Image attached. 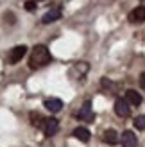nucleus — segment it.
Wrapping results in <instances>:
<instances>
[{"mask_svg": "<svg viewBox=\"0 0 145 147\" xmlns=\"http://www.w3.org/2000/svg\"><path fill=\"white\" fill-rule=\"evenodd\" d=\"M50 61H52V56H50L48 49L45 45H36L32 49L31 57H29V67L32 70H36V68H41L45 65H48Z\"/></svg>", "mask_w": 145, "mask_h": 147, "instance_id": "nucleus-1", "label": "nucleus"}, {"mask_svg": "<svg viewBox=\"0 0 145 147\" xmlns=\"http://www.w3.org/2000/svg\"><path fill=\"white\" fill-rule=\"evenodd\" d=\"M27 52V47L25 45H16V47H13L9 50V54H7V63L9 65H16L18 61H21V57L25 56Z\"/></svg>", "mask_w": 145, "mask_h": 147, "instance_id": "nucleus-2", "label": "nucleus"}, {"mask_svg": "<svg viewBox=\"0 0 145 147\" xmlns=\"http://www.w3.org/2000/svg\"><path fill=\"white\" fill-rule=\"evenodd\" d=\"M115 113L122 119H127L129 115H131V106H129V102L126 99H117L115 100Z\"/></svg>", "mask_w": 145, "mask_h": 147, "instance_id": "nucleus-3", "label": "nucleus"}, {"mask_svg": "<svg viewBox=\"0 0 145 147\" xmlns=\"http://www.w3.org/2000/svg\"><path fill=\"white\" fill-rule=\"evenodd\" d=\"M77 119H79V120H84V122H93L95 115H93V111H91V104H90V100H86L84 104H83V108L79 109Z\"/></svg>", "mask_w": 145, "mask_h": 147, "instance_id": "nucleus-4", "label": "nucleus"}, {"mask_svg": "<svg viewBox=\"0 0 145 147\" xmlns=\"http://www.w3.org/2000/svg\"><path fill=\"white\" fill-rule=\"evenodd\" d=\"M43 131H45L47 136H54L57 131H59V122H57V119H54V117H48V119H45Z\"/></svg>", "mask_w": 145, "mask_h": 147, "instance_id": "nucleus-5", "label": "nucleus"}, {"mask_svg": "<svg viewBox=\"0 0 145 147\" xmlns=\"http://www.w3.org/2000/svg\"><path fill=\"white\" fill-rule=\"evenodd\" d=\"M129 22L131 24H142L145 22V5H138L136 9L129 13Z\"/></svg>", "mask_w": 145, "mask_h": 147, "instance_id": "nucleus-6", "label": "nucleus"}, {"mask_svg": "<svg viewBox=\"0 0 145 147\" xmlns=\"http://www.w3.org/2000/svg\"><path fill=\"white\" fill-rule=\"evenodd\" d=\"M122 147H136L138 145V138H136V135L133 133V131H124L122 133Z\"/></svg>", "mask_w": 145, "mask_h": 147, "instance_id": "nucleus-7", "label": "nucleus"}, {"mask_svg": "<svg viewBox=\"0 0 145 147\" xmlns=\"http://www.w3.org/2000/svg\"><path fill=\"white\" fill-rule=\"evenodd\" d=\"M126 100H127L131 106H140L143 99H142V95L136 92V90H127V92H126Z\"/></svg>", "mask_w": 145, "mask_h": 147, "instance_id": "nucleus-8", "label": "nucleus"}, {"mask_svg": "<svg viewBox=\"0 0 145 147\" xmlns=\"http://www.w3.org/2000/svg\"><path fill=\"white\" fill-rule=\"evenodd\" d=\"M59 18H61V9H59V7H56V9H50L48 13L43 14L41 22H43V24H52V22L59 20Z\"/></svg>", "mask_w": 145, "mask_h": 147, "instance_id": "nucleus-9", "label": "nucleus"}, {"mask_svg": "<svg viewBox=\"0 0 145 147\" xmlns=\"http://www.w3.org/2000/svg\"><path fill=\"white\" fill-rule=\"evenodd\" d=\"M45 108L50 113H57V111H61L63 102H61V99H47L45 100Z\"/></svg>", "mask_w": 145, "mask_h": 147, "instance_id": "nucleus-10", "label": "nucleus"}, {"mask_svg": "<svg viewBox=\"0 0 145 147\" xmlns=\"http://www.w3.org/2000/svg\"><path fill=\"white\" fill-rule=\"evenodd\" d=\"M102 138H104V142H106V144H109V145L118 144V140H120V138H118V133H117L115 129H106Z\"/></svg>", "mask_w": 145, "mask_h": 147, "instance_id": "nucleus-11", "label": "nucleus"}, {"mask_svg": "<svg viewBox=\"0 0 145 147\" xmlns=\"http://www.w3.org/2000/svg\"><path fill=\"white\" fill-rule=\"evenodd\" d=\"M72 135H74L77 140H81V142H88L90 140V131L86 127H77V129H74Z\"/></svg>", "mask_w": 145, "mask_h": 147, "instance_id": "nucleus-12", "label": "nucleus"}, {"mask_svg": "<svg viewBox=\"0 0 145 147\" xmlns=\"http://www.w3.org/2000/svg\"><path fill=\"white\" fill-rule=\"evenodd\" d=\"M31 124L34 127H43V124H45V119L41 117V113H38V111H31Z\"/></svg>", "mask_w": 145, "mask_h": 147, "instance_id": "nucleus-13", "label": "nucleus"}, {"mask_svg": "<svg viewBox=\"0 0 145 147\" xmlns=\"http://www.w3.org/2000/svg\"><path fill=\"white\" fill-rule=\"evenodd\" d=\"M134 127L140 131H145V115H140L134 119Z\"/></svg>", "mask_w": 145, "mask_h": 147, "instance_id": "nucleus-14", "label": "nucleus"}, {"mask_svg": "<svg viewBox=\"0 0 145 147\" xmlns=\"http://www.w3.org/2000/svg\"><path fill=\"white\" fill-rule=\"evenodd\" d=\"M25 9H27V11L36 9V2H34V0H27V2H25Z\"/></svg>", "mask_w": 145, "mask_h": 147, "instance_id": "nucleus-15", "label": "nucleus"}, {"mask_svg": "<svg viewBox=\"0 0 145 147\" xmlns=\"http://www.w3.org/2000/svg\"><path fill=\"white\" fill-rule=\"evenodd\" d=\"M140 86H142L143 90H145V72H143L142 76H140Z\"/></svg>", "mask_w": 145, "mask_h": 147, "instance_id": "nucleus-16", "label": "nucleus"}]
</instances>
